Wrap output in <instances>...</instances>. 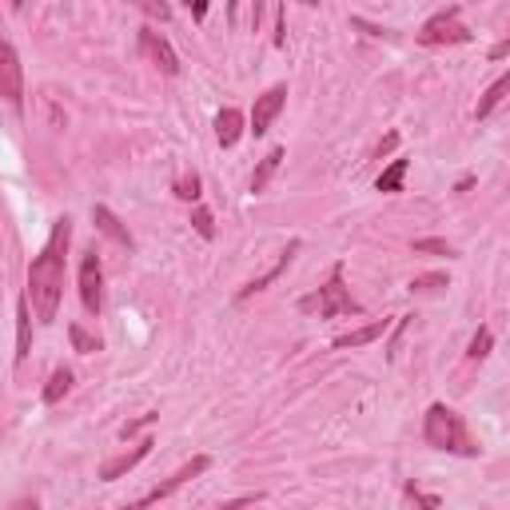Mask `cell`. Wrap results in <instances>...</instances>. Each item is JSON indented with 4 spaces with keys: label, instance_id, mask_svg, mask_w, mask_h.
Returning <instances> with one entry per match:
<instances>
[{
    "label": "cell",
    "instance_id": "1",
    "mask_svg": "<svg viewBox=\"0 0 510 510\" xmlns=\"http://www.w3.org/2000/svg\"><path fill=\"white\" fill-rule=\"evenodd\" d=\"M68 239H72V220H68V215H60V220L52 223V236H48L44 251H40L36 259H32V267H28V291H24V299H28V307L36 311V319L44 327L52 323L56 311H60Z\"/></svg>",
    "mask_w": 510,
    "mask_h": 510
},
{
    "label": "cell",
    "instance_id": "2",
    "mask_svg": "<svg viewBox=\"0 0 510 510\" xmlns=\"http://www.w3.org/2000/svg\"><path fill=\"white\" fill-rule=\"evenodd\" d=\"M422 438H427L435 451H451V454H478V446L470 443L467 427H462L459 411H451L446 403H430L427 419H422Z\"/></svg>",
    "mask_w": 510,
    "mask_h": 510
},
{
    "label": "cell",
    "instance_id": "3",
    "mask_svg": "<svg viewBox=\"0 0 510 510\" xmlns=\"http://www.w3.org/2000/svg\"><path fill=\"white\" fill-rule=\"evenodd\" d=\"M303 315H319V319H335V315H359V303L351 299V287L343 283V263H335L331 275H327L323 287H315L311 295L299 299Z\"/></svg>",
    "mask_w": 510,
    "mask_h": 510
},
{
    "label": "cell",
    "instance_id": "4",
    "mask_svg": "<svg viewBox=\"0 0 510 510\" xmlns=\"http://www.w3.org/2000/svg\"><path fill=\"white\" fill-rule=\"evenodd\" d=\"M467 40H470V28L459 20V4L435 12L419 28V44H427V48H435V44H467Z\"/></svg>",
    "mask_w": 510,
    "mask_h": 510
},
{
    "label": "cell",
    "instance_id": "5",
    "mask_svg": "<svg viewBox=\"0 0 510 510\" xmlns=\"http://www.w3.org/2000/svg\"><path fill=\"white\" fill-rule=\"evenodd\" d=\"M212 467V459H207V454H196V459L191 462H183L180 470H175L172 478H167V483H159V486H151L148 494H143V498H135V502H128V506H120V510H148V506H156L159 498H167V494H175L180 491L183 483H188V478H199L204 475V470Z\"/></svg>",
    "mask_w": 510,
    "mask_h": 510
},
{
    "label": "cell",
    "instance_id": "6",
    "mask_svg": "<svg viewBox=\"0 0 510 510\" xmlns=\"http://www.w3.org/2000/svg\"><path fill=\"white\" fill-rule=\"evenodd\" d=\"M0 100H8L12 108H20L24 100V68H20V56L16 48L0 36Z\"/></svg>",
    "mask_w": 510,
    "mask_h": 510
},
{
    "label": "cell",
    "instance_id": "7",
    "mask_svg": "<svg viewBox=\"0 0 510 510\" xmlns=\"http://www.w3.org/2000/svg\"><path fill=\"white\" fill-rule=\"evenodd\" d=\"M80 299L92 315H100L104 307V263H100V251H88L80 259Z\"/></svg>",
    "mask_w": 510,
    "mask_h": 510
},
{
    "label": "cell",
    "instance_id": "8",
    "mask_svg": "<svg viewBox=\"0 0 510 510\" xmlns=\"http://www.w3.org/2000/svg\"><path fill=\"white\" fill-rule=\"evenodd\" d=\"M283 104H287V84H271L267 92L255 100V108H251V128H247V132H251V135H267V128L275 124V116L283 112Z\"/></svg>",
    "mask_w": 510,
    "mask_h": 510
},
{
    "label": "cell",
    "instance_id": "9",
    "mask_svg": "<svg viewBox=\"0 0 510 510\" xmlns=\"http://www.w3.org/2000/svg\"><path fill=\"white\" fill-rule=\"evenodd\" d=\"M140 52L148 56V60L156 64L164 76H180V56H175V48L167 44L156 28H140Z\"/></svg>",
    "mask_w": 510,
    "mask_h": 510
},
{
    "label": "cell",
    "instance_id": "10",
    "mask_svg": "<svg viewBox=\"0 0 510 510\" xmlns=\"http://www.w3.org/2000/svg\"><path fill=\"white\" fill-rule=\"evenodd\" d=\"M295 251H299V239H291V243H287V247H283V251H279V259H275V263H271V267H267V271H263V275H255V279H251V283H243V287H239V295H236V299H251V295H255V291H263V287H267V283H275V279H279V275H283V271H287V267H291Z\"/></svg>",
    "mask_w": 510,
    "mask_h": 510
},
{
    "label": "cell",
    "instance_id": "11",
    "mask_svg": "<svg viewBox=\"0 0 510 510\" xmlns=\"http://www.w3.org/2000/svg\"><path fill=\"white\" fill-rule=\"evenodd\" d=\"M151 446H156L151 438H140V443H135V451H128V454H120V459H108V462H104V467H100V478H104V483H116V478L128 475V470H132L135 462L148 459Z\"/></svg>",
    "mask_w": 510,
    "mask_h": 510
},
{
    "label": "cell",
    "instance_id": "12",
    "mask_svg": "<svg viewBox=\"0 0 510 510\" xmlns=\"http://www.w3.org/2000/svg\"><path fill=\"white\" fill-rule=\"evenodd\" d=\"M390 327V319H371V323H363V327H355V331H347V335H339V339L331 343L335 351H355V347H367V343H375L382 331Z\"/></svg>",
    "mask_w": 510,
    "mask_h": 510
},
{
    "label": "cell",
    "instance_id": "13",
    "mask_svg": "<svg viewBox=\"0 0 510 510\" xmlns=\"http://www.w3.org/2000/svg\"><path fill=\"white\" fill-rule=\"evenodd\" d=\"M92 223H96V228H100V231H104V236H108V239H116L120 247H128V251H132V247H135L132 231H128L124 223H120L116 215H112V212H108V207H104V204H96V207H92Z\"/></svg>",
    "mask_w": 510,
    "mask_h": 510
},
{
    "label": "cell",
    "instance_id": "14",
    "mask_svg": "<svg viewBox=\"0 0 510 510\" xmlns=\"http://www.w3.org/2000/svg\"><path fill=\"white\" fill-rule=\"evenodd\" d=\"M239 135H243V116L236 108H223L215 116V140H220V148H236Z\"/></svg>",
    "mask_w": 510,
    "mask_h": 510
},
{
    "label": "cell",
    "instance_id": "15",
    "mask_svg": "<svg viewBox=\"0 0 510 510\" xmlns=\"http://www.w3.org/2000/svg\"><path fill=\"white\" fill-rule=\"evenodd\" d=\"M28 335H32V315H28V299L20 295V303H16V363L28 359Z\"/></svg>",
    "mask_w": 510,
    "mask_h": 510
},
{
    "label": "cell",
    "instance_id": "16",
    "mask_svg": "<svg viewBox=\"0 0 510 510\" xmlns=\"http://www.w3.org/2000/svg\"><path fill=\"white\" fill-rule=\"evenodd\" d=\"M406 159H390L387 167L379 172V180H375V188L379 191H387V196H395V191H403V180H406Z\"/></svg>",
    "mask_w": 510,
    "mask_h": 510
},
{
    "label": "cell",
    "instance_id": "17",
    "mask_svg": "<svg viewBox=\"0 0 510 510\" xmlns=\"http://www.w3.org/2000/svg\"><path fill=\"white\" fill-rule=\"evenodd\" d=\"M506 92H510V76H498V80H494L491 88H486V96H483V100H478V112H475V120H486V116H491V112L498 108L502 100H506Z\"/></svg>",
    "mask_w": 510,
    "mask_h": 510
},
{
    "label": "cell",
    "instance_id": "18",
    "mask_svg": "<svg viewBox=\"0 0 510 510\" xmlns=\"http://www.w3.org/2000/svg\"><path fill=\"white\" fill-rule=\"evenodd\" d=\"M279 164H283V148H271L267 156L259 159V167H255V175H251V191H263L271 183V175L279 172Z\"/></svg>",
    "mask_w": 510,
    "mask_h": 510
},
{
    "label": "cell",
    "instance_id": "19",
    "mask_svg": "<svg viewBox=\"0 0 510 510\" xmlns=\"http://www.w3.org/2000/svg\"><path fill=\"white\" fill-rule=\"evenodd\" d=\"M68 390H72V371H68V367H56L52 379H48V387H44V403L56 406L64 395H68Z\"/></svg>",
    "mask_w": 510,
    "mask_h": 510
},
{
    "label": "cell",
    "instance_id": "20",
    "mask_svg": "<svg viewBox=\"0 0 510 510\" xmlns=\"http://www.w3.org/2000/svg\"><path fill=\"white\" fill-rule=\"evenodd\" d=\"M68 339H72V347H76L80 355H96V351H100V339H96V335H88L84 327H76V323L68 327Z\"/></svg>",
    "mask_w": 510,
    "mask_h": 510
},
{
    "label": "cell",
    "instance_id": "21",
    "mask_svg": "<svg viewBox=\"0 0 510 510\" xmlns=\"http://www.w3.org/2000/svg\"><path fill=\"white\" fill-rule=\"evenodd\" d=\"M438 287H451V279H446L443 271H430V275H419V279H411V291H414V295L438 291Z\"/></svg>",
    "mask_w": 510,
    "mask_h": 510
},
{
    "label": "cell",
    "instance_id": "22",
    "mask_svg": "<svg viewBox=\"0 0 510 510\" xmlns=\"http://www.w3.org/2000/svg\"><path fill=\"white\" fill-rule=\"evenodd\" d=\"M491 343H494V335L486 331V327H478L475 339H470V347H467V359H486L491 355Z\"/></svg>",
    "mask_w": 510,
    "mask_h": 510
},
{
    "label": "cell",
    "instance_id": "23",
    "mask_svg": "<svg viewBox=\"0 0 510 510\" xmlns=\"http://www.w3.org/2000/svg\"><path fill=\"white\" fill-rule=\"evenodd\" d=\"M191 228H196V231H199V236H204V239H212V236H215L212 212H207V207H196V212H191Z\"/></svg>",
    "mask_w": 510,
    "mask_h": 510
},
{
    "label": "cell",
    "instance_id": "24",
    "mask_svg": "<svg viewBox=\"0 0 510 510\" xmlns=\"http://www.w3.org/2000/svg\"><path fill=\"white\" fill-rule=\"evenodd\" d=\"M175 196H180V199H188V204H196V199H199V175H196V172H191V175H183V180L175 183Z\"/></svg>",
    "mask_w": 510,
    "mask_h": 510
},
{
    "label": "cell",
    "instance_id": "25",
    "mask_svg": "<svg viewBox=\"0 0 510 510\" xmlns=\"http://www.w3.org/2000/svg\"><path fill=\"white\" fill-rule=\"evenodd\" d=\"M414 251H435V255H454L446 239H414Z\"/></svg>",
    "mask_w": 510,
    "mask_h": 510
},
{
    "label": "cell",
    "instance_id": "26",
    "mask_svg": "<svg viewBox=\"0 0 510 510\" xmlns=\"http://www.w3.org/2000/svg\"><path fill=\"white\" fill-rule=\"evenodd\" d=\"M159 414L156 411H148L143 414V419H135V422H128V427H120V438H128V435H135V430H143V427H151V422H156Z\"/></svg>",
    "mask_w": 510,
    "mask_h": 510
},
{
    "label": "cell",
    "instance_id": "27",
    "mask_svg": "<svg viewBox=\"0 0 510 510\" xmlns=\"http://www.w3.org/2000/svg\"><path fill=\"white\" fill-rule=\"evenodd\" d=\"M263 494H239V498H231V502H223V506H215V510H247V506H255Z\"/></svg>",
    "mask_w": 510,
    "mask_h": 510
},
{
    "label": "cell",
    "instance_id": "28",
    "mask_svg": "<svg viewBox=\"0 0 510 510\" xmlns=\"http://www.w3.org/2000/svg\"><path fill=\"white\" fill-rule=\"evenodd\" d=\"M140 8L148 16H159V20H164V16H172V8H167V4H151V0H140Z\"/></svg>",
    "mask_w": 510,
    "mask_h": 510
},
{
    "label": "cell",
    "instance_id": "29",
    "mask_svg": "<svg viewBox=\"0 0 510 510\" xmlns=\"http://www.w3.org/2000/svg\"><path fill=\"white\" fill-rule=\"evenodd\" d=\"M8 510H40V502H36V498H16Z\"/></svg>",
    "mask_w": 510,
    "mask_h": 510
},
{
    "label": "cell",
    "instance_id": "30",
    "mask_svg": "<svg viewBox=\"0 0 510 510\" xmlns=\"http://www.w3.org/2000/svg\"><path fill=\"white\" fill-rule=\"evenodd\" d=\"M395 143H398V135H395V132H390V135H387V140H382V143H379V151H375V156H387V151H395Z\"/></svg>",
    "mask_w": 510,
    "mask_h": 510
},
{
    "label": "cell",
    "instance_id": "31",
    "mask_svg": "<svg viewBox=\"0 0 510 510\" xmlns=\"http://www.w3.org/2000/svg\"><path fill=\"white\" fill-rule=\"evenodd\" d=\"M506 52H510V40H498V44L491 48V56H494V60H502V56H506Z\"/></svg>",
    "mask_w": 510,
    "mask_h": 510
}]
</instances>
